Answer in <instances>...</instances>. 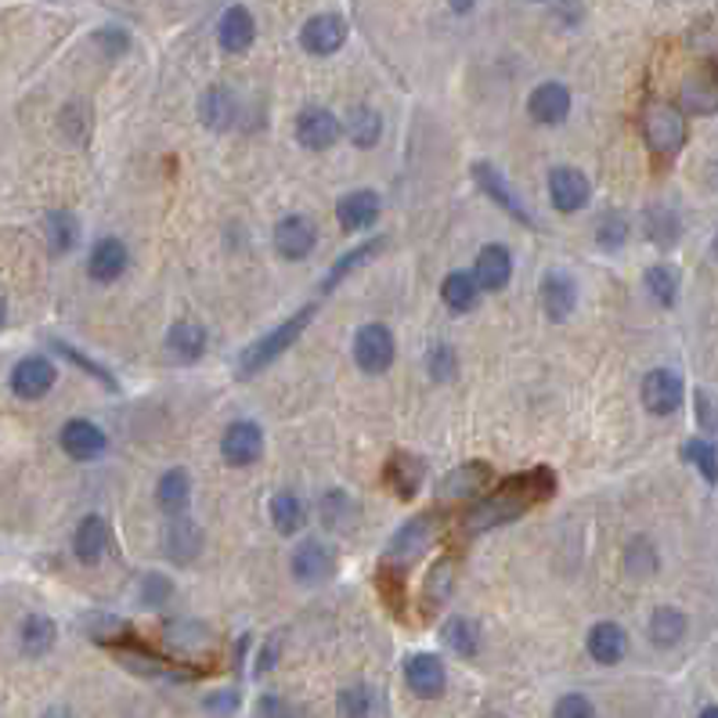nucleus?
<instances>
[{"label":"nucleus","mask_w":718,"mask_h":718,"mask_svg":"<svg viewBox=\"0 0 718 718\" xmlns=\"http://www.w3.org/2000/svg\"><path fill=\"white\" fill-rule=\"evenodd\" d=\"M527 113L535 123H546V127H556V123H563L567 113H571V91H567L563 83H542L531 91L527 98Z\"/></svg>","instance_id":"obj_13"},{"label":"nucleus","mask_w":718,"mask_h":718,"mask_svg":"<svg viewBox=\"0 0 718 718\" xmlns=\"http://www.w3.org/2000/svg\"><path fill=\"white\" fill-rule=\"evenodd\" d=\"M477 0H448V8L455 11V15H466V11H474Z\"/></svg>","instance_id":"obj_58"},{"label":"nucleus","mask_w":718,"mask_h":718,"mask_svg":"<svg viewBox=\"0 0 718 718\" xmlns=\"http://www.w3.org/2000/svg\"><path fill=\"white\" fill-rule=\"evenodd\" d=\"M683 398H686L683 376L672 373V368H653V373H647V379H642V404H647V412L653 415L679 412Z\"/></svg>","instance_id":"obj_6"},{"label":"nucleus","mask_w":718,"mask_h":718,"mask_svg":"<svg viewBox=\"0 0 718 718\" xmlns=\"http://www.w3.org/2000/svg\"><path fill=\"white\" fill-rule=\"evenodd\" d=\"M477 282H480V289H488V293H499L510 286V275H513V260H510V250L505 246H485V250L477 253Z\"/></svg>","instance_id":"obj_18"},{"label":"nucleus","mask_w":718,"mask_h":718,"mask_svg":"<svg viewBox=\"0 0 718 718\" xmlns=\"http://www.w3.org/2000/svg\"><path fill=\"white\" fill-rule=\"evenodd\" d=\"M642 231H647V239L653 246H672L679 239V217L675 209L668 206H650L647 214H642Z\"/></svg>","instance_id":"obj_37"},{"label":"nucleus","mask_w":718,"mask_h":718,"mask_svg":"<svg viewBox=\"0 0 718 718\" xmlns=\"http://www.w3.org/2000/svg\"><path fill=\"white\" fill-rule=\"evenodd\" d=\"M192 499V480L184 469H170V474L159 477V488H156V502L159 510L170 513V516H181L184 505Z\"/></svg>","instance_id":"obj_29"},{"label":"nucleus","mask_w":718,"mask_h":718,"mask_svg":"<svg viewBox=\"0 0 718 718\" xmlns=\"http://www.w3.org/2000/svg\"><path fill=\"white\" fill-rule=\"evenodd\" d=\"M206 708L217 711V715H231L235 708H239V697H235V693H214V697L206 700Z\"/></svg>","instance_id":"obj_57"},{"label":"nucleus","mask_w":718,"mask_h":718,"mask_svg":"<svg viewBox=\"0 0 718 718\" xmlns=\"http://www.w3.org/2000/svg\"><path fill=\"white\" fill-rule=\"evenodd\" d=\"M552 491H556V477H552L549 466H535V469H527V474L505 480L499 491L480 494V499L469 505V513L463 520L466 535H477V531L499 527V524H505V520L524 516L531 505L549 499Z\"/></svg>","instance_id":"obj_1"},{"label":"nucleus","mask_w":718,"mask_h":718,"mask_svg":"<svg viewBox=\"0 0 718 718\" xmlns=\"http://www.w3.org/2000/svg\"><path fill=\"white\" fill-rule=\"evenodd\" d=\"M474 178H477L480 189L488 192V200L499 203L510 217H516V220H524V225H531V214L524 209V203H520L516 195H513L510 184H505V178L499 173V167H491V163H477V167H474Z\"/></svg>","instance_id":"obj_20"},{"label":"nucleus","mask_w":718,"mask_h":718,"mask_svg":"<svg viewBox=\"0 0 718 718\" xmlns=\"http://www.w3.org/2000/svg\"><path fill=\"white\" fill-rule=\"evenodd\" d=\"M44 718H69V711H66V708H52Z\"/></svg>","instance_id":"obj_59"},{"label":"nucleus","mask_w":718,"mask_h":718,"mask_svg":"<svg viewBox=\"0 0 718 718\" xmlns=\"http://www.w3.org/2000/svg\"><path fill=\"white\" fill-rule=\"evenodd\" d=\"M455 585V563L452 560H437L426 574V589H423V606L426 611H437V606L452 596Z\"/></svg>","instance_id":"obj_38"},{"label":"nucleus","mask_w":718,"mask_h":718,"mask_svg":"<svg viewBox=\"0 0 718 718\" xmlns=\"http://www.w3.org/2000/svg\"><path fill=\"white\" fill-rule=\"evenodd\" d=\"M52 387H55V368L47 357H22V362L15 365V373H11V390L26 401L44 398Z\"/></svg>","instance_id":"obj_15"},{"label":"nucleus","mask_w":718,"mask_h":718,"mask_svg":"<svg viewBox=\"0 0 718 718\" xmlns=\"http://www.w3.org/2000/svg\"><path fill=\"white\" fill-rule=\"evenodd\" d=\"M271 520H275V527L282 535H293V531H300L304 524V505L296 499L293 491H278L275 499H271Z\"/></svg>","instance_id":"obj_41"},{"label":"nucleus","mask_w":718,"mask_h":718,"mask_svg":"<svg viewBox=\"0 0 718 718\" xmlns=\"http://www.w3.org/2000/svg\"><path fill=\"white\" fill-rule=\"evenodd\" d=\"M683 636H686V614L675 611V606H661V611L650 617V639L658 642V647H675Z\"/></svg>","instance_id":"obj_36"},{"label":"nucleus","mask_w":718,"mask_h":718,"mask_svg":"<svg viewBox=\"0 0 718 718\" xmlns=\"http://www.w3.org/2000/svg\"><path fill=\"white\" fill-rule=\"evenodd\" d=\"M55 351H61V354H66V357H69V362H77V365H80V368H87V373H91V376H98V379H102V383H105V387H116V383H113V376H109V373H105V368H102V365H94V362H91V357H83L80 351H72V346H69V343H61V340H58V343H55Z\"/></svg>","instance_id":"obj_53"},{"label":"nucleus","mask_w":718,"mask_h":718,"mask_svg":"<svg viewBox=\"0 0 718 718\" xmlns=\"http://www.w3.org/2000/svg\"><path fill=\"white\" fill-rule=\"evenodd\" d=\"M433 538H437V516H433V513L408 520L398 535L390 538L387 552H383V563L394 567V571H408V567H412L419 556L430 549Z\"/></svg>","instance_id":"obj_4"},{"label":"nucleus","mask_w":718,"mask_h":718,"mask_svg":"<svg viewBox=\"0 0 718 718\" xmlns=\"http://www.w3.org/2000/svg\"><path fill=\"white\" fill-rule=\"evenodd\" d=\"M278 650H282V639L271 636L264 647H260V658H257V664H253V672H257V675H267L271 668L278 664Z\"/></svg>","instance_id":"obj_54"},{"label":"nucleus","mask_w":718,"mask_h":718,"mask_svg":"<svg viewBox=\"0 0 718 718\" xmlns=\"http://www.w3.org/2000/svg\"><path fill=\"white\" fill-rule=\"evenodd\" d=\"M441 639L448 642V650H455L459 658H474L477 642H480V632H477V625L469 622V617H452V622L444 625Z\"/></svg>","instance_id":"obj_40"},{"label":"nucleus","mask_w":718,"mask_h":718,"mask_svg":"<svg viewBox=\"0 0 718 718\" xmlns=\"http://www.w3.org/2000/svg\"><path fill=\"white\" fill-rule=\"evenodd\" d=\"M343 134L357 148H373L379 141V134H383V116L368 105H354L351 113L343 116Z\"/></svg>","instance_id":"obj_28"},{"label":"nucleus","mask_w":718,"mask_h":718,"mask_svg":"<svg viewBox=\"0 0 718 718\" xmlns=\"http://www.w3.org/2000/svg\"><path fill=\"white\" fill-rule=\"evenodd\" d=\"M426 368H430V376L437 379V383H452L455 373H459V354H455L448 343L430 346V354H426Z\"/></svg>","instance_id":"obj_45"},{"label":"nucleus","mask_w":718,"mask_h":718,"mask_svg":"<svg viewBox=\"0 0 718 718\" xmlns=\"http://www.w3.org/2000/svg\"><path fill=\"white\" fill-rule=\"evenodd\" d=\"M625 650H628V636H625V628H622V625H614V622H600V625L589 632V653H592V661H600V664H617V661L625 658Z\"/></svg>","instance_id":"obj_27"},{"label":"nucleus","mask_w":718,"mask_h":718,"mask_svg":"<svg viewBox=\"0 0 718 718\" xmlns=\"http://www.w3.org/2000/svg\"><path fill=\"white\" fill-rule=\"evenodd\" d=\"M167 351L173 357H181V362H195V357H203L206 351V332L195 326V321H178V326L167 332Z\"/></svg>","instance_id":"obj_32"},{"label":"nucleus","mask_w":718,"mask_h":718,"mask_svg":"<svg viewBox=\"0 0 718 718\" xmlns=\"http://www.w3.org/2000/svg\"><path fill=\"white\" fill-rule=\"evenodd\" d=\"M346 41V22L340 15H315V19H307L304 22V30H300V44H304V52L307 55H318V58H326V55H337L340 47Z\"/></svg>","instance_id":"obj_8"},{"label":"nucleus","mask_w":718,"mask_h":718,"mask_svg":"<svg viewBox=\"0 0 718 718\" xmlns=\"http://www.w3.org/2000/svg\"><path fill=\"white\" fill-rule=\"evenodd\" d=\"M552 718H596V708H592V700L581 697V693H567V697L556 700Z\"/></svg>","instance_id":"obj_50"},{"label":"nucleus","mask_w":718,"mask_h":718,"mask_svg":"<svg viewBox=\"0 0 718 718\" xmlns=\"http://www.w3.org/2000/svg\"><path fill=\"white\" fill-rule=\"evenodd\" d=\"M253 36H257L253 15H250V11H246L242 4H235V8L225 11V15H220L217 41H220V47H225V52H231V55L246 52V47L253 44Z\"/></svg>","instance_id":"obj_23"},{"label":"nucleus","mask_w":718,"mask_h":718,"mask_svg":"<svg viewBox=\"0 0 718 718\" xmlns=\"http://www.w3.org/2000/svg\"><path fill=\"white\" fill-rule=\"evenodd\" d=\"M94 44L102 47L105 58H119V55H127V47H130V36L127 30H119V26H109V30H98L94 33Z\"/></svg>","instance_id":"obj_49"},{"label":"nucleus","mask_w":718,"mask_h":718,"mask_svg":"<svg viewBox=\"0 0 718 718\" xmlns=\"http://www.w3.org/2000/svg\"><path fill=\"white\" fill-rule=\"evenodd\" d=\"M260 452H264V433L257 423H231L225 430L220 455H225L228 466H250L260 459Z\"/></svg>","instance_id":"obj_12"},{"label":"nucleus","mask_w":718,"mask_h":718,"mask_svg":"<svg viewBox=\"0 0 718 718\" xmlns=\"http://www.w3.org/2000/svg\"><path fill=\"white\" fill-rule=\"evenodd\" d=\"M700 718H718V708H704V711H700Z\"/></svg>","instance_id":"obj_60"},{"label":"nucleus","mask_w":718,"mask_h":718,"mask_svg":"<svg viewBox=\"0 0 718 718\" xmlns=\"http://www.w3.org/2000/svg\"><path fill=\"white\" fill-rule=\"evenodd\" d=\"M697 419H700L704 430L718 433V404L708 398V394H697Z\"/></svg>","instance_id":"obj_55"},{"label":"nucleus","mask_w":718,"mask_h":718,"mask_svg":"<svg viewBox=\"0 0 718 718\" xmlns=\"http://www.w3.org/2000/svg\"><path fill=\"white\" fill-rule=\"evenodd\" d=\"M337 217H340L343 231L368 228L379 217V195L376 192H351V195H343L340 206H337Z\"/></svg>","instance_id":"obj_26"},{"label":"nucleus","mask_w":718,"mask_h":718,"mask_svg":"<svg viewBox=\"0 0 718 718\" xmlns=\"http://www.w3.org/2000/svg\"><path fill=\"white\" fill-rule=\"evenodd\" d=\"M647 289L661 307H672L679 296V271L672 264H653L647 271Z\"/></svg>","instance_id":"obj_42"},{"label":"nucleus","mask_w":718,"mask_h":718,"mask_svg":"<svg viewBox=\"0 0 718 718\" xmlns=\"http://www.w3.org/2000/svg\"><path fill=\"white\" fill-rule=\"evenodd\" d=\"M387 477H390V488L398 491L401 499H412V494L419 491V485H423V477H426V463L415 459V455H398V459L390 463Z\"/></svg>","instance_id":"obj_33"},{"label":"nucleus","mask_w":718,"mask_h":718,"mask_svg":"<svg viewBox=\"0 0 718 718\" xmlns=\"http://www.w3.org/2000/svg\"><path fill=\"white\" fill-rule=\"evenodd\" d=\"M200 546H203L200 527H195L192 520H184V516H173L167 535H163V549H167L170 560L173 563H192L195 556H200Z\"/></svg>","instance_id":"obj_24"},{"label":"nucleus","mask_w":718,"mask_h":718,"mask_svg":"<svg viewBox=\"0 0 718 718\" xmlns=\"http://www.w3.org/2000/svg\"><path fill=\"white\" fill-rule=\"evenodd\" d=\"M315 225L307 217H282L275 225V250L286 260H304L315 250Z\"/></svg>","instance_id":"obj_16"},{"label":"nucleus","mask_w":718,"mask_h":718,"mask_svg":"<svg viewBox=\"0 0 718 718\" xmlns=\"http://www.w3.org/2000/svg\"><path fill=\"white\" fill-rule=\"evenodd\" d=\"M441 296H444V304H448V311L466 315V311H474L477 300H480V282H477V275H466V271H455V275L444 278Z\"/></svg>","instance_id":"obj_31"},{"label":"nucleus","mask_w":718,"mask_h":718,"mask_svg":"<svg viewBox=\"0 0 718 718\" xmlns=\"http://www.w3.org/2000/svg\"><path fill=\"white\" fill-rule=\"evenodd\" d=\"M488 477H491V469L485 463H469V466L452 469V474L444 477V485H441V499H448V502L480 499V494H485Z\"/></svg>","instance_id":"obj_19"},{"label":"nucleus","mask_w":718,"mask_h":718,"mask_svg":"<svg viewBox=\"0 0 718 718\" xmlns=\"http://www.w3.org/2000/svg\"><path fill=\"white\" fill-rule=\"evenodd\" d=\"M340 138V119L329 113V109H304L300 119H296V141L311 152H326Z\"/></svg>","instance_id":"obj_9"},{"label":"nucleus","mask_w":718,"mask_h":718,"mask_svg":"<svg viewBox=\"0 0 718 718\" xmlns=\"http://www.w3.org/2000/svg\"><path fill=\"white\" fill-rule=\"evenodd\" d=\"M578 304V289L574 282L563 275V271H549L546 278H542V307H546V315L552 321H567Z\"/></svg>","instance_id":"obj_21"},{"label":"nucleus","mask_w":718,"mask_h":718,"mask_svg":"<svg viewBox=\"0 0 718 718\" xmlns=\"http://www.w3.org/2000/svg\"><path fill=\"white\" fill-rule=\"evenodd\" d=\"M77 239H80L77 217H72L69 209H55V214L47 217V250H52L55 257H61V253H69L72 246H77Z\"/></svg>","instance_id":"obj_35"},{"label":"nucleus","mask_w":718,"mask_h":718,"mask_svg":"<svg viewBox=\"0 0 718 718\" xmlns=\"http://www.w3.org/2000/svg\"><path fill=\"white\" fill-rule=\"evenodd\" d=\"M235 94L228 91V87H209V91L203 94V102H200V116L209 130H228L231 123H235Z\"/></svg>","instance_id":"obj_30"},{"label":"nucleus","mask_w":718,"mask_h":718,"mask_svg":"<svg viewBox=\"0 0 718 718\" xmlns=\"http://www.w3.org/2000/svg\"><path fill=\"white\" fill-rule=\"evenodd\" d=\"M260 718H296V711L289 708L286 700H278V697H264V700H260Z\"/></svg>","instance_id":"obj_56"},{"label":"nucleus","mask_w":718,"mask_h":718,"mask_svg":"<svg viewBox=\"0 0 718 718\" xmlns=\"http://www.w3.org/2000/svg\"><path fill=\"white\" fill-rule=\"evenodd\" d=\"M628 239V220H625V214H606L603 220H600V228H596V242L603 246V250H617Z\"/></svg>","instance_id":"obj_47"},{"label":"nucleus","mask_w":718,"mask_h":718,"mask_svg":"<svg viewBox=\"0 0 718 718\" xmlns=\"http://www.w3.org/2000/svg\"><path fill=\"white\" fill-rule=\"evenodd\" d=\"M321 524L332 527V531H351L357 524V510H354L351 494L329 491L326 499H321Z\"/></svg>","instance_id":"obj_39"},{"label":"nucleus","mask_w":718,"mask_h":718,"mask_svg":"<svg viewBox=\"0 0 718 718\" xmlns=\"http://www.w3.org/2000/svg\"><path fill=\"white\" fill-rule=\"evenodd\" d=\"M653 567H658V556H653V549H650V542H632L628 546V571L632 574H650Z\"/></svg>","instance_id":"obj_51"},{"label":"nucleus","mask_w":718,"mask_h":718,"mask_svg":"<svg viewBox=\"0 0 718 718\" xmlns=\"http://www.w3.org/2000/svg\"><path fill=\"white\" fill-rule=\"evenodd\" d=\"M683 109L693 116H711L718 113V66L715 61H700L697 69L686 72L683 80Z\"/></svg>","instance_id":"obj_7"},{"label":"nucleus","mask_w":718,"mask_h":718,"mask_svg":"<svg viewBox=\"0 0 718 718\" xmlns=\"http://www.w3.org/2000/svg\"><path fill=\"white\" fill-rule=\"evenodd\" d=\"M340 718H373V693L365 686H351L340 693Z\"/></svg>","instance_id":"obj_46"},{"label":"nucleus","mask_w":718,"mask_h":718,"mask_svg":"<svg viewBox=\"0 0 718 718\" xmlns=\"http://www.w3.org/2000/svg\"><path fill=\"white\" fill-rule=\"evenodd\" d=\"M311 318H315V307H304V311H296L293 318L282 321V326L271 329L264 340H257L253 346H246V354H242V362H239V373L242 376H253V373H260V368H267L278 354L289 351Z\"/></svg>","instance_id":"obj_2"},{"label":"nucleus","mask_w":718,"mask_h":718,"mask_svg":"<svg viewBox=\"0 0 718 718\" xmlns=\"http://www.w3.org/2000/svg\"><path fill=\"white\" fill-rule=\"evenodd\" d=\"M170 600V581L163 574H145L141 581V603L148 606H159Z\"/></svg>","instance_id":"obj_52"},{"label":"nucleus","mask_w":718,"mask_h":718,"mask_svg":"<svg viewBox=\"0 0 718 718\" xmlns=\"http://www.w3.org/2000/svg\"><path fill=\"white\" fill-rule=\"evenodd\" d=\"M52 647H55V622L47 614H30L22 622V650L30 658H44Z\"/></svg>","instance_id":"obj_34"},{"label":"nucleus","mask_w":718,"mask_h":718,"mask_svg":"<svg viewBox=\"0 0 718 718\" xmlns=\"http://www.w3.org/2000/svg\"><path fill=\"white\" fill-rule=\"evenodd\" d=\"M379 250H383V239H376V242H365V246H357V250H351L346 257H340V260H337V267L329 271L326 289H332V286H337V282H343L346 275H354L357 264H362V260H368V257H376Z\"/></svg>","instance_id":"obj_44"},{"label":"nucleus","mask_w":718,"mask_h":718,"mask_svg":"<svg viewBox=\"0 0 718 718\" xmlns=\"http://www.w3.org/2000/svg\"><path fill=\"white\" fill-rule=\"evenodd\" d=\"M109 549V527L102 516H83L77 535H72V552H77L80 563H98Z\"/></svg>","instance_id":"obj_25"},{"label":"nucleus","mask_w":718,"mask_h":718,"mask_svg":"<svg viewBox=\"0 0 718 718\" xmlns=\"http://www.w3.org/2000/svg\"><path fill=\"white\" fill-rule=\"evenodd\" d=\"M715 257H718V235H715Z\"/></svg>","instance_id":"obj_61"},{"label":"nucleus","mask_w":718,"mask_h":718,"mask_svg":"<svg viewBox=\"0 0 718 718\" xmlns=\"http://www.w3.org/2000/svg\"><path fill=\"white\" fill-rule=\"evenodd\" d=\"M127 271V246L119 239H102L87 257V275L94 282H116Z\"/></svg>","instance_id":"obj_22"},{"label":"nucleus","mask_w":718,"mask_h":718,"mask_svg":"<svg viewBox=\"0 0 718 718\" xmlns=\"http://www.w3.org/2000/svg\"><path fill=\"white\" fill-rule=\"evenodd\" d=\"M404 679H408V686H412V693H419V697H426V700L441 697L444 683H448L441 658H433V653H415V658L404 664Z\"/></svg>","instance_id":"obj_17"},{"label":"nucleus","mask_w":718,"mask_h":718,"mask_svg":"<svg viewBox=\"0 0 718 718\" xmlns=\"http://www.w3.org/2000/svg\"><path fill=\"white\" fill-rule=\"evenodd\" d=\"M394 337H390V329L387 326H379V321H373V326H365L362 332L354 337V362L362 373L368 376H379V373H387V368L394 365Z\"/></svg>","instance_id":"obj_5"},{"label":"nucleus","mask_w":718,"mask_h":718,"mask_svg":"<svg viewBox=\"0 0 718 718\" xmlns=\"http://www.w3.org/2000/svg\"><path fill=\"white\" fill-rule=\"evenodd\" d=\"M329 574H332V549L326 542H318V538L300 542L293 552V578L300 581V585H321Z\"/></svg>","instance_id":"obj_11"},{"label":"nucleus","mask_w":718,"mask_h":718,"mask_svg":"<svg viewBox=\"0 0 718 718\" xmlns=\"http://www.w3.org/2000/svg\"><path fill=\"white\" fill-rule=\"evenodd\" d=\"M549 195H552V206L560 214H574L589 203V181L585 173L574 170V167H556L549 173Z\"/></svg>","instance_id":"obj_14"},{"label":"nucleus","mask_w":718,"mask_h":718,"mask_svg":"<svg viewBox=\"0 0 718 718\" xmlns=\"http://www.w3.org/2000/svg\"><path fill=\"white\" fill-rule=\"evenodd\" d=\"M683 459H686L689 466H697L700 477L708 480V485H718V452H715L711 441H700V437L686 441V444H683Z\"/></svg>","instance_id":"obj_43"},{"label":"nucleus","mask_w":718,"mask_h":718,"mask_svg":"<svg viewBox=\"0 0 718 718\" xmlns=\"http://www.w3.org/2000/svg\"><path fill=\"white\" fill-rule=\"evenodd\" d=\"M61 452L69 455V459L77 463H91L98 455H105V433L98 430L94 423H87V419H72V423L61 426Z\"/></svg>","instance_id":"obj_10"},{"label":"nucleus","mask_w":718,"mask_h":718,"mask_svg":"<svg viewBox=\"0 0 718 718\" xmlns=\"http://www.w3.org/2000/svg\"><path fill=\"white\" fill-rule=\"evenodd\" d=\"M642 138L658 156H679L686 145V116L679 113L675 105L668 102H653L647 113H642Z\"/></svg>","instance_id":"obj_3"},{"label":"nucleus","mask_w":718,"mask_h":718,"mask_svg":"<svg viewBox=\"0 0 718 718\" xmlns=\"http://www.w3.org/2000/svg\"><path fill=\"white\" fill-rule=\"evenodd\" d=\"M379 592H383V600L390 603V611L401 614V606H404V571H394V567L383 563L379 567Z\"/></svg>","instance_id":"obj_48"}]
</instances>
